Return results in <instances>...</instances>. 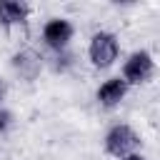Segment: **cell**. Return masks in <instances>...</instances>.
Here are the masks:
<instances>
[{"mask_svg":"<svg viewBox=\"0 0 160 160\" xmlns=\"http://www.w3.org/2000/svg\"><path fill=\"white\" fill-rule=\"evenodd\" d=\"M140 148V135L130 128V125H112L105 135V152L112 158H128Z\"/></svg>","mask_w":160,"mask_h":160,"instance_id":"cell-1","label":"cell"},{"mask_svg":"<svg viewBox=\"0 0 160 160\" xmlns=\"http://www.w3.org/2000/svg\"><path fill=\"white\" fill-rule=\"evenodd\" d=\"M118 50H120L118 38H115L112 32H105V30L95 32V35L90 38V45H88L90 62H92L95 68H100V70H105V68H110V65L115 62Z\"/></svg>","mask_w":160,"mask_h":160,"instance_id":"cell-2","label":"cell"},{"mask_svg":"<svg viewBox=\"0 0 160 160\" xmlns=\"http://www.w3.org/2000/svg\"><path fill=\"white\" fill-rule=\"evenodd\" d=\"M155 72V60L148 50H135L128 55L125 65H122V80L128 85H140V82H148Z\"/></svg>","mask_w":160,"mask_h":160,"instance_id":"cell-3","label":"cell"},{"mask_svg":"<svg viewBox=\"0 0 160 160\" xmlns=\"http://www.w3.org/2000/svg\"><path fill=\"white\" fill-rule=\"evenodd\" d=\"M72 32H75V30H72L70 20H65V18H50V20L42 25V40H45V45L52 48L55 52L68 48V42L72 40Z\"/></svg>","mask_w":160,"mask_h":160,"instance_id":"cell-4","label":"cell"},{"mask_svg":"<svg viewBox=\"0 0 160 160\" xmlns=\"http://www.w3.org/2000/svg\"><path fill=\"white\" fill-rule=\"evenodd\" d=\"M10 65L22 80H35L40 75V70H42V55L38 50H32V48H22V50H18L12 55Z\"/></svg>","mask_w":160,"mask_h":160,"instance_id":"cell-5","label":"cell"},{"mask_svg":"<svg viewBox=\"0 0 160 160\" xmlns=\"http://www.w3.org/2000/svg\"><path fill=\"white\" fill-rule=\"evenodd\" d=\"M128 82L122 80V78H110V80H105L100 88H98V102L102 105V108H115V105H120L122 102V98L128 95Z\"/></svg>","mask_w":160,"mask_h":160,"instance_id":"cell-6","label":"cell"},{"mask_svg":"<svg viewBox=\"0 0 160 160\" xmlns=\"http://www.w3.org/2000/svg\"><path fill=\"white\" fill-rule=\"evenodd\" d=\"M30 15V5L28 2H18V0H2L0 2V25L12 28V25H22Z\"/></svg>","mask_w":160,"mask_h":160,"instance_id":"cell-7","label":"cell"},{"mask_svg":"<svg viewBox=\"0 0 160 160\" xmlns=\"http://www.w3.org/2000/svg\"><path fill=\"white\" fill-rule=\"evenodd\" d=\"M10 125H12V112L5 110V108H0V132H5Z\"/></svg>","mask_w":160,"mask_h":160,"instance_id":"cell-8","label":"cell"},{"mask_svg":"<svg viewBox=\"0 0 160 160\" xmlns=\"http://www.w3.org/2000/svg\"><path fill=\"white\" fill-rule=\"evenodd\" d=\"M120 160H145L142 155H138V152H132V155H128V158H120Z\"/></svg>","mask_w":160,"mask_h":160,"instance_id":"cell-9","label":"cell"},{"mask_svg":"<svg viewBox=\"0 0 160 160\" xmlns=\"http://www.w3.org/2000/svg\"><path fill=\"white\" fill-rule=\"evenodd\" d=\"M2 98H5V82L0 80V100H2Z\"/></svg>","mask_w":160,"mask_h":160,"instance_id":"cell-10","label":"cell"}]
</instances>
